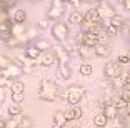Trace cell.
<instances>
[{
	"instance_id": "obj_1",
	"label": "cell",
	"mask_w": 130,
	"mask_h": 128,
	"mask_svg": "<svg viewBox=\"0 0 130 128\" xmlns=\"http://www.w3.org/2000/svg\"><path fill=\"white\" fill-rule=\"evenodd\" d=\"M58 95H60V92H58L57 85L50 78H42L40 90H38V98L43 100V102H54V100H57Z\"/></svg>"
},
{
	"instance_id": "obj_2",
	"label": "cell",
	"mask_w": 130,
	"mask_h": 128,
	"mask_svg": "<svg viewBox=\"0 0 130 128\" xmlns=\"http://www.w3.org/2000/svg\"><path fill=\"white\" fill-rule=\"evenodd\" d=\"M62 97H63L70 105H78L85 97V88L80 87V85H72V87L67 88V92H65Z\"/></svg>"
},
{
	"instance_id": "obj_3",
	"label": "cell",
	"mask_w": 130,
	"mask_h": 128,
	"mask_svg": "<svg viewBox=\"0 0 130 128\" xmlns=\"http://www.w3.org/2000/svg\"><path fill=\"white\" fill-rule=\"evenodd\" d=\"M97 12H99L100 19H102V23L105 27L108 25V22H110V19L113 15H117V10L113 8V5L108 4L107 0H100L99 5H97Z\"/></svg>"
},
{
	"instance_id": "obj_4",
	"label": "cell",
	"mask_w": 130,
	"mask_h": 128,
	"mask_svg": "<svg viewBox=\"0 0 130 128\" xmlns=\"http://www.w3.org/2000/svg\"><path fill=\"white\" fill-rule=\"evenodd\" d=\"M50 30H52V37L57 42H60V43H63L70 35V28L65 22H55L54 25L50 27Z\"/></svg>"
},
{
	"instance_id": "obj_5",
	"label": "cell",
	"mask_w": 130,
	"mask_h": 128,
	"mask_svg": "<svg viewBox=\"0 0 130 128\" xmlns=\"http://www.w3.org/2000/svg\"><path fill=\"white\" fill-rule=\"evenodd\" d=\"M63 4L65 2H62V0H52L50 8H48V12H47V17H48L50 20L60 19V17L63 15Z\"/></svg>"
},
{
	"instance_id": "obj_6",
	"label": "cell",
	"mask_w": 130,
	"mask_h": 128,
	"mask_svg": "<svg viewBox=\"0 0 130 128\" xmlns=\"http://www.w3.org/2000/svg\"><path fill=\"white\" fill-rule=\"evenodd\" d=\"M23 73V68L20 67V65H17V63H12V65H8L5 70H2V75L4 77H7V78H19L20 75Z\"/></svg>"
},
{
	"instance_id": "obj_7",
	"label": "cell",
	"mask_w": 130,
	"mask_h": 128,
	"mask_svg": "<svg viewBox=\"0 0 130 128\" xmlns=\"http://www.w3.org/2000/svg\"><path fill=\"white\" fill-rule=\"evenodd\" d=\"M120 63H117V62H108L107 65H105V68H103V75L107 77L108 80H112L113 77L120 75Z\"/></svg>"
},
{
	"instance_id": "obj_8",
	"label": "cell",
	"mask_w": 130,
	"mask_h": 128,
	"mask_svg": "<svg viewBox=\"0 0 130 128\" xmlns=\"http://www.w3.org/2000/svg\"><path fill=\"white\" fill-rule=\"evenodd\" d=\"M52 48H54V53H55V57H57L58 63H69L70 62V52L65 48V47L57 45V47H52Z\"/></svg>"
},
{
	"instance_id": "obj_9",
	"label": "cell",
	"mask_w": 130,
	"mask_h": 128,
	"mask_svg": "<svg viewBox=\"0 0 130 128\" xmlns=\"http://www.w3.org/2000/svg\"><path fill=\"white\" fill-rule=\"evenodd\" d=\"M57 62V57H55V53H54V50L52 52H42V55L38 57V63L42 65V67H52V65Z\"/></svg>"
},
{
	"instance_id": "obj_10",
	"label": "cell",
	"mask_w": 130,
	"mask_h": 128,
	"mask_svg": "<svg viewBox=\"0 0 130 128\" xmlns=\"http://www.w3.org/2000/svg\"><path fill=\"white\" fill-rule=\"evenodd\" d=\"M99 42H100V38L95 37V35H93L90 30H84V32H82L80 43H85V45H88V47H95Z\"/></svg>"
},
{
	"instance_id": "obj_11",
	"label": "cell",
	"mask_w": 130,
	"mask_h": 128,
	"mask_svg": "<svg viewBox=\"0 0 130 128\" xmlns=\"http://www.w3.org/2000/svg\"><path fill=\"white\" fill-rule=\"evenodd\" d=\"M84 115V112H82V108L78 105H72L67 112H65V117H67V120L69 121H73V120H78V118Z\"/></svg>"
},
{
	"instance_id": "obj_12",
	"label": "cell",
	"mask_w": 130,
	"mask_h": 128,
	"mask_svg": "<svg viewBox=\"0 0 130 128\" xmlns=\"http://www.w3.org/2000/svg\"><path fill=\"white\" fill-rule=\"evenodd\" d=\"M25 30H27V27H25V23H23V22H12V30H10V33L13 35V37H19L20 40H22Z\"/></svg>"
},
{
	"instance_id": "obj_13",
	"label": "cell",
	"mask_w": 130,
	"mask_h": 128,
	"mask_svg": "<svg viewBox=\"0 0 130 128\" xmlns=\"http://www.w3.org/2000/svg\"><path fill=\"white\" fill-rule=\"evenodd\" d=\"M102 112L107 115L108 120H112V118H117V117H119V108H117V105H115V103H112V102L105 103Z\"/></svg>"
},
{
	"instance_id": "obj_14",
	"label": "cell",
	"mask_w": 130,
	"mask_h": 128,
	"mask_svg": "<svg viewBox=\"0 0 130 128\" xmlns=\"http://www.w3.org/2000/svg\"><path fill=\"white\" fill-rule=\"evenodd\" d=\"M84 19L87 20V22H90V23H100V22H102V19H100L97 8H88V10L84 13Z\"/></svg>"
},
{
	"instance_id": "obj_15",
	"label": "cell",
	"mask_w": 130,
	"mask_h": 128,
	"mask_svg": "<svg viewBox=\"0 0 130 128\" xmlns=\"http://www.w3.org/2000/svg\"><path fill=\"white\" fill-rule=\"evenodd\" d=\"M78 55L87 60V58H90L92 55H95V47H88V45H85V43H80V45H78Z\"/></svg>"
},
{
	"instance_id": "obj_16",
	"label": "cell",
	"mask_w": 130,
	"mask_h": 128,
	"mask_svg": "<svg viewBox=\"0 0 130 128\" xmlns=\"http://www.w3.org/2000/svg\"><path fill=\"white\" fill-rule=\"evenodd\" d=\"M40 55H42V52H40L35 45H28L27 48H25V57H27L28 60H38Z\"/></svg>"
},
{
	"instance_id": "obj_17",
	"label": "cell",
	"mask_w": 130,
	"mask_h": 128,
	"mask_svg": "<svg viewBox=\"0 0 130 128\" xmlns=\"http://www.w3.org/2000/svg\"><path fill=\"white\" fill-rule=\"evenodd\" d=\"M67 117H65V112H55V115H54V125L57 128H62V126H65L67 125Z\"/></svg>"
},
{
	"instance_id": "obj_18",
	"label": "cell",
	"mask_w": 130,
	"mask_h": 128,
	"mask_svg": "<svg viewBox=\"0 0 130 128\" xmlns=\"http://www.w3.org/2000/svg\"><path fill=\"white\" fill-rule=\"evenodd\" d=\"M108 53H110V47L108 45H103V43H97L95 45V55L97 57H107Z\"/></svg>"
},
{
	"instance_id": "obj_19",
	"label": "cell",
	"mask_w": 130,
	"mask_h": 128,
	"mask_svg": "<svg viewBox=\"0 0 130 128\" xmlns=\"http://www.w3.org/2000/svg\"><path fill=\"white\" fill-rule=\"evenodd\" d=\"M34 45L37 47L40 52H47L48 48H52V45H50V42L47 40V38H38V40H35Z\"/></svg>"
},
{
	"instance_id": "obj_20",
	"label": "cell",
	"mask_w": 130,
	"mask_h": 128,
	"mask_svg": "<svg viewBox=\"0 0 130 128\" xmlns=\"http://www.w3.org/2000/svg\"><path fill=\"white\" fill-rule=\"evenodd\" d=\"M84 15H82V13H80V12H72V13H70V17H69V22L70 23H72V25H80V23L82 22H84Z\"/></svg>"
},
{
	"instance_id": "obj_21",
	"label": "cell",
	"mask_w": 130,
	"mask_h": 128,
	"mask_svg": "<svg viewBox=\"0 0 130 128\" xmlns=\"http://www.w3.org/2000/svg\"><path fill=\"white\" fill-rule=\"evenodd\" d=\"M58 73H60V77L63 80H69L70 75H72V72H70V68H69V63H58Z\"/></svg>"
},
{
	"instance_id": "obj_22",
	"label": "cell",
	"mask_w": 130,
	"mask_h": 128,
	"mask_svg": "<svg viewBox=\"0 0 130 128\" xmlns=\"http://www.w3.org/2000/svg\"><path fill=\"white\" fill-rule=\"evenodd\" d=\"M22 113V103H17V102H12L8 105V115L10 117H15V115H20Z\"/></svg>"
},
{
	"instance_id": "obj_23",
	"label": "cell",
	"mask_w": 130,
	"mask_h": 128,
	"mask_svg": "<svg viewBox=\"0 0 130 128\" xmlns=\"http://www.w3.org/2000/svg\"><path fill=\"white\" fill-rule=\"evenodd\" d=\"M107 121H108V118H107V115H105L103 112L93 117V125H95V126H105Z\"/></svg>"
},
{
	"instance_id": "obj_24",
	"label": "cell",
	"mask_w": 130,
	"mask_h": 128,
	"mask_svg": "<svg viewBox=\"0 0 130 128\" xmlns=\"http://www.w3.org/2000/svg\"><path fill=\"white\" fill-rule=\"evenodd\" d=\"M20 118H22V113H20V115H15V117H10V120L5 121V128H15V126H20Z\"/></svg>"
},
{
	"instance_id": "obj_25",
	"label": "cell",
	"mask_w": 130,
	"mask_h": 128,
	"mask_svg": "<svg viewBox=\"0 0 130 128\" xmlns=\"http://www.w3.org/2000/svg\"><path fill=\"white\" fill-rule=\"evenodd\" d=\"M112 87H113V88H117V90H119V88H123V87H125V78H123V75H122V73L112 78Z\"/></svg>"
},
{
	"instance_id": "obj_26",
	"label": "cell",
	"mask_w": 130,
	"mask_h": 128,
	"mask_svg": "<svg viewBox=\"0 0 130 128\" xmlns=\"http://www.w3.org/2000/svg\"><path fill=\"white\" fill-rule=\"evenodd\" d=\"M35 37H37V28H27L25 33H23V37H22V42L35 40Z\"/></svg>"
},
{
	"instance_id": "obj_27",
	"label": "cell",
	"mask_w": 130,
	"mask_h": 128,
	"mask_svg": "<svg viewBox=\"0 0 130 128\" xmlns=\"http://www.w3.org/2000/svg\"><path fill=\"white\" fill-rule=\"evenodd\" d=\"M27 20V13L22 8H17L15 13H13V22H25Z\"/></svg>"
},
{
	"instance_id": "obj_28",
	"label": "cell",
	"mask_w": 130,
	"mask_h": 128,
	"mask_svg": "<svg viewBox=\"0 0 130 128\" xmlns=\"http://www.w3.org/2000/svg\"><path fill=\"white\" fill-rule=\"evenodd\" d=\"M8 88L12 90V93H15V92H25V83L17 80V82H12V85Z\"/></svg>"
},
{
	"instance_id": "obj_29",
	"label": "cell",
	"mask_w": 130,
	"mask_h": 128,
	"mask_svg": "<svg viewBox=\"0 0 130 128\" xmlns=\"http://www.w3.org/2000/svg\"><path fill=\"white\" fill-rule=\"evenodd\" d=\"M78 70H80V75H84V77H90V75H92V65L87 63V62L82 63Z\"/></svg>"
},
{
	"instance_id": "obj_30",
	"label": "cell",
	"mask_w": 130,
	"mask_h": 128,
	"mask_svg": "<svg viewBox=\"0 0 130 128\" xmlns=\"http://www.w3.org/2000/svg\"><path fill=\"white\" fill-rule=\"evenodd\" d=\"M12 63H13L12 58H8V57H5V55H0V72L5 70V68H7L8 65H12Z\"/></svg>"
},
{
	"instance_id": "obj_31",
	"label": "cell",
	"mask_w": 130,
	"mask_h": 128,
	"mask_svg": "<svg viewBox=\"0 0 130 128\" xmlns=\"http://www.w3.org/2000/svg\"><path fill=\"white\" fill-rule=\"evenodd\" d=\"M119 30H120L119 27H115L113 23H110V22H108V25L105 27V32H107V35H108V37H115V35L119 33Z\"/></svg>"
},
{
	"instance_id": "obj_32",
	"label": "cell",
	"mask_w": 130,
	"mask_h": 128,
	"mask_svg": "<svg viewBox=\"0 0 130 128\" xmlns=\"http://www.w3.org/2000/svg\"><path fill=\"white\" fill-rule=\"evenodd\" d=\"M23 100H25V93H23V92H15V93H12V102L22 103Z\"/></svg>"
},
{
	"instance_id": "obj_33",
	"label": "cell",
	"mask_w": 130,
	"mask_h": 128,
	"mask_svg": "<svg viewBox=\"0 0 130 128\" xmlns=\"http://www.w3.org/2000/svg\"><path fill=\"white\" fill-rule=\"evenodd\" d=\"M117 63H120V65H130V55H128V53H122V55H119Z\"/></svg>"
},
{
	"instance_id": "obj_34",
	"label": "cell",
	"mask_w": 130,
	"mask_h": 128,
	"mask_svg": "<svg viewBox=\"0 0 130 128\" xmlns=\"http://www.w3.org/2000/svg\"><path fill=\"white\" fill-rule=\"evenodd\" d=\"M120 98H123L127 103L130 105V88L128 87H123L122 88V93H120Z\"/></svg>"
},
{
	"instance_id": "obj_35",
	"label": "cell",
	"mask_w": 130,
	"mask_h": 128,
	"mask_svg": "<svg viewBox=\"0 0 130 128\" xmlns=\"http://www.w3.org/2000/svg\"><path fill=\"white\" fill-rule=\"evenodd\" d=\"M48 27H50V19L48 17H45V19H42L40 22H38V28H40V30H47Z\"/></svg>"
},
{
	"instance_id": "obj_36",
	"label": "cell",
	"mask_w": 130,
	"mask_h": 128,
	"mask_svg": "<svg viewBox=\"0 0 130 128\" xmlns=\"http://www.w3.org/2000/svg\"><path fill=\"white\" fill-rule=\"evenodd\" d=\"M10 85H12V80L10 78H7V77H4V75H0V87L5 88V87H10Z\"/></svg>"
},
{
	"instance_id": "obj_37",
	"label": "cell",
	"mask_w": 130,
	"mask_h": 128,
	"mask_svg": "<svg viewBox=\"0 0 130 128\" xmlns=\"http://www.w3.org/2000/svg\"><path fill=\"white\" fill-rule=\"evenodd\" d=\"M32 125H34V121L28 117H23L22 115V118H20V126H32Z\"/></svg>"
},
{
	"instance_id": "obj_38",
	"label": "cell",
	"mask_w": 130,
	"mask_h": 128,
	"mask_svg": "<svg viewBox=\"0 0 130 128\" xmlns=\"http://www.w3.org/2000/svg\"><path fill=\"white\" fill-rule=\"evenodd\" d=\"M122 2V5L127 8V10H130V0H120Z\"/></svg>"
},
{
	"instance_id": "obj_39",
	"label": "cell",
	"mask_w": 130,
	"mask_h": 128,
	"mask_svg": "<svg viewBox=\"0 0 130 128\" xmlns=\"http://www.w3.org/2000/svg\"><path fill=\"white\" fill-rule=\"evenodd\" d=\"M4 100H5V93H4V88L0 87V103L4 102Z\"/></svg>"
},
{
	"instance_id": "obj_40",
	"label": "cell",
	"mask_w": 130,
	"mask_h": 128,
	"mask_svg": "<svg viewBox=\"0 0 130 128\" xmlns=\"http://www.w3.org/2000/svg\"><path fill=\"white\" fill-rule=\"evenodd\" d=\"M62 2H65V4H77L78 0H62Z\"/></svg>"
},
{
	"instance_id": "obj_41",
	"label": "cell",
	"mask_w": 130,
	"mask_h": 128,
	"mask_svg": "<svg viewBox=\"0 0 130 128\" xmlns=\"http://www.w3.org/2000/svg\"><path fill=\"white\" fill-rule=\"evenodd\" d=\"M0 128H5V121L2 120V118H0Z\"/></svg>"
},
{
	"instance_id": "obj_42",
	"label": "cell",
	"mask_w": 130,
	"mask_h": 128,
	"mask_svg": "<svg viewBox=\"0 0 130 128\" xmlns=\"http://www.w3.org/2000/svg\"><path fill=\"white\" fill-rule=\"evenodd\" d=\"M78 2H100V0H78Z\"/></svg>"
},
{
	"instance_id": "obj_43",
	"label": "cell",
	"mask_w": 130,
	"mask_h": 128,
	"mask_svg": "<svg viewBox=\"0 0 130 128\" xmlns=\"http://www.w3.org/2000/svg\"><path fill=\"white\" fill-rule=\"evenodd\" d=\"M32 2H37V0H32Z\"/></svg>"
}]
</instances>
